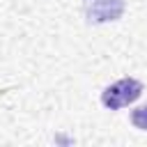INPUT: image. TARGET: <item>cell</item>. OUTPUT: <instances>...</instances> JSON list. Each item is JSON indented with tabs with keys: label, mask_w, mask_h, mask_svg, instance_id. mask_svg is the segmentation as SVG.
I'll return each mask as SVG.
<instances>
[{
	"label": "cell",
	"mask_w": 147,
	"mask_h": 147,
	"mask_svg": "<svg viewBox=\"0 0 147 147\" xmlns=\"http://www.w3.org/2000/svg\"><path fill=\"white\" fill-rule=\"evenodd\" d=\"M142 94V83L136 78H122L113 85H108L101 92V103L108 110H119L129 103H133L138 96Z\"/></svg>",
	"instance_id": "6da1fadb"
},
{
	"label": "cell",
	"mask_w": 147,
	"mask_h": 147,
	"mask_svg": "<svg viewBox=\"0 0 147 147\" xmlns=\"http://www.w3.org/2000/svg\"><path fill=\"white\" fill-rule=\"evenodd\" d=\"M83 11L90 23L117 21L124 14V0H83Z\"/></svg>",
	"instance_id": "7a4b0ae2"
},
{
	"label": "cell",
	"mask_w": 147,
	"mask_h": 147,
	"mask_svg": "<svg viewBox=\"0 0 147 147\" xmlns=\"http://www.w3.org/2000/svg\"><path fill=\"white\" fill-rule=\"evenodd\" d=\"M131 124L140 131H147V106H138L136 110H131Z\"/></svg>",
	"instance_id": "3957f363"
}]
</instances>
